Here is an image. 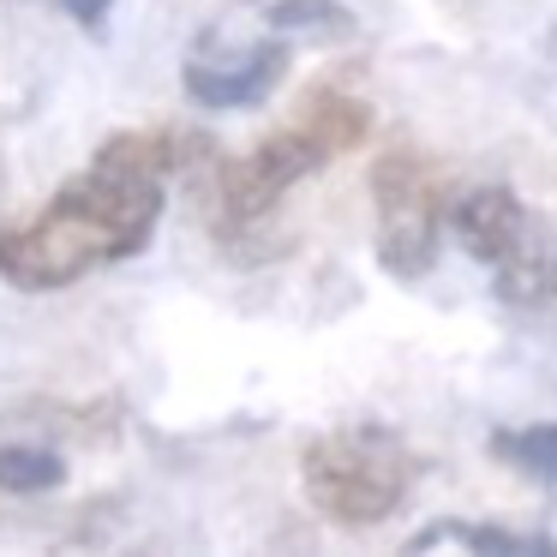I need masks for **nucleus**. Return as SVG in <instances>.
I'll return each mask as SVG.
<instances>
[{
	"label": "nucleus",
	"mask_w": 557,
	"mask_h": 557,
	"mask_svg": "<svg viewBox=\"0 0 557 557\" xmlns=\"http://www.w3.org/2000/svg\"><path fill=\"white\" fill-rule=\"evenodd\" d=\"M169 174H181V133L169 126L102 138L73 186H61L37 216L0 228V282L54 294L102 264L138 258L169 205Z\"/></svg>",
	"instance_id": "nucleus-1"
},
{
	"label": "nucleus",
	"mask_w": 557,
	"mask_h": 557,
	"mask_svg": "<svg viewBox=\"0 0 557 557\" xmlns=\"http://www.w3.org/2000/svg\"><path fill=\"white\" fill-rule=\"evenodd\" d=\"M425 456L389 425H342L300 449L306 504L336 528H377L413 497Z\"/></svg>",
	"instance_id": "nucleus-2"
},
{
	"label": "nucleus",
	"mask_w": 557,
	"mask_h": 557,
	"mask_svg": "<svg viewBox=\"0 0 557 557\" xmlns=\"http://www.w3.org/2000/svg\"><path fill=\"white\" fill-rule=\"evenodd\" d=\"M444 228L461 240L473 264L492 270V288L516 312H540L557 300V240L509 186H473L456 198Z\"/></svg>",
	"instance_id": "nucleus-3"
},
{
	"label": "nucleus",
	"mask_w": 557,
	"mask_h": 557,
	"mask_svg": "<svg viewBox=\"0 0 557 557\" xmlns=\"http://www.w3.org/2000/svg\"><path fill=\"white\" fill-rule=\"evenodd\" d=\"M372 246L377 264L396 282H420L437 264V240H444L449 216V174L425 150L396 145L372 162Z\"/></svg>",
	"instance_id": "nucleus-4"
},
{
	"label": "nucleus",
	"mask_w": 557,
	"mask_h": 557,
	"mask_svg": "<svg viewBox=\"0 0 557 557\" xmlns=\"http://www.w3.org/2000/svg\"><path fill=\"white\" fill-rule=\"evenodd\" d=\"M288 66H294L288 42H252L240 54H193L181 85L198 109L222 114V109H252V102H264L288 78Z\"/></svg>",
	"instance_id": "nucleus-5"
},
{
	"label": "nucleus",
	"mask_w": 557,
	"mask_h": 557,
	"mask_svg": "<svg viewBox=\"0 0 557 557\" xmlns=\"http://www.w3.org/2000/svg\"><path fill=\"white\" fill-rule=\"evenodd\" d=\"M66 485V456L42 432H0V492L7 497H37Z\"/></svg>",
	"instance_id": "nucleus-6"
},
{
	"label": "nucleus",
	"mask_w": 557,
	"mask_h": 557,
	"mask_svg": "<svg viewBox=\"0 0 557 557\" xmlns=\"http://www.w3.org/2000/svg\"><path fill=\"white\" fill-rule=\"evenodd\" d=\"M432 545H468V552H557L540 533H509V528H468V521H437L408 540V552H432Z\"/></svg>",
	"instance_id": "nucleus-7"
},
{
	"label": "nucleus",
	"mask_w": 557,
	"mask_h": 557,
	"mask_svg": "<svg viewBox=\"0 0 557 557\" xmlns=\"http://www.w3.org/2000/svg\"><path fill=\"white\" fill-rule=\"evenodd\" d=\"M492 456L509 461L521 473H540V480H557V425H521V432H497Z\"/></svg>",
	"instance_id": "nucleus-8"
},
{
	"label": "nucleus",
	"mask_w": 557,
	"mask_h": 557,
	"mask_svg": "<svg viewBox=\"0 0 557 557\" xmlns=\"http://www.w3.org/2000/svg\"><path fill=\"white\" fill-rule=\"evenodd\" d=\"M270 30H318V37H348L354 13L342 0H276L270 7Z\"/></svg>",
	"instance_id": "nucleus-9"
},
{
	"label": "nucleus",
	"mask_w": 557,
	"mask_h": 557,
	"mask_svg": "<svg viewBox=\"0 0 557 557\" xmlns=\"http://www.w3.org/2000/svg\"><path fill=\"white\" fill-rule=\"evenodd\" d=\"M61 7H66V13H73L85 30H102V18H109L114 0H61Z\"/></svg>",
	"instance_id": "nucleus-10"
},
{
	"label": "nucleus",
	"mask_w": 557,
	"mask_h": 557,
	"mask_svg": "<svg viewBox=\"0 0 557 557\" xmlns=\"http://www.w3.org/2000/svg\"><path fill=\"white\" fill-rule=\"evenodd\" d=\"M552 54H557V25H552Z\"/></svg>",
	"instance_id": "nucleus-11"
}]
</instances>
